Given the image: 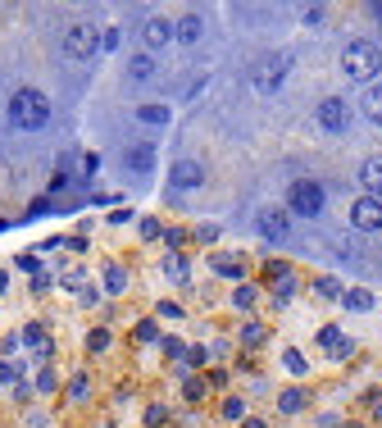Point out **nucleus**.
Wrapping results in <instances>:
<instances>
[{
	"label": "nucleus",
	"instance_id": "nucleus-1",
	"mask_svg": "<svg viewBox=\"0 0 382 428\" xmlns=\"http://www.w3.org/2000/svg\"><path fill=\"white\" fill-rule=\"evenodd\" d=\"M10 123L19 132H41L46 123H50V100L37 87H19L10 96Z\"/></svg>",
	"mask_w": 382,
	"mask_h": 428
},
{
	"label": "nucleus",
	"instance_id": "nucleus-2",
	"mask_svg": "<svg viewBox=\"0 0 382 428\" xmlns=\"http://www.w3.org/2000/svg\"><path fill=\"white\" fill-rule=\"evenodd\" d=\"M341 73H346L350 82H373V77L382 73V46L350 41L346 50H341Z\"/></svg>",
	"mask_w": 382,
	"mask_h": 428
},
{
	"label": "nucleus",
	"instance_id": "nucleus-3",
	"mask_svg": "<svg viewBox=\"0 0 382 428\" xmlns=\"http://www.w3.org/2000/svg\"><path fill=\"white\" fill-rule=\"evenodd\" d=\"M287 214H305V219H318L323 214V187L314 178H296L287 187Z\"/></svg>",
	"mask_w": 382,
	"mask_h": 428
},
{
	"label": "nucleus",
	"instance_id": "nucleus-4",
	"mask_svg": "<svg viewBox=\"0 0 382 428\" xmlns=\"http://www.w3.org/2000/svg\"><path fill=\"white\" fill-rule=\"evenodd\" d=\"M287 68H292V59H287V55H264L260 64L251 68V87L260 91V96H273V91L287 82Z\"/></svg>",
	"mask_w": 382,
	"mask_h": 428
},
{
	"label": "nucleus",
	"instance_id": "nucleus-5",
	"mask_svg": "<svg viewBox=\"0 0 382 428\" xmlns=\"http://www.w3.org/2000/svg\"><path fill=\"white\" fill-rule=\"evenodd\" d=\"M314 123L323 132H332V137H341V132L350 128V105L341 96H327V100H318L314 105Z\"/></svg>",
	"mask_w": 382,
	"mask_h": 428
},
{
	"label": "nucleus",
	"instance_id": "nucleus-6",
	"mask_svg": "<svg viewBox=\"0 0 382 428\" xmlns=\"http://www.w3.org/2000/svg\"><path fill=\"white\" fill-rule=\"evenodd\" d=\"M59 46H64L68 59H91L96 55V28H91V23H68Z\"/></svg>",
	"mask_w": 382,
	"mask_h": 428
},
{
	"label": "nucleus",
	"instance_id": "nucleus-7",
	"mask_svg": "<svg viewBox=\"0 0 382 428\" xmlns=\"http://www.w3.org/2000/svg\"><path fill=\"white\" fill-rule=\"evenodd\" d=\"M255 223H260V232L269 242H287V237H292V214H287L283 205H264L260 214H255Z\"/></svg>",
	"mask_w": 382,
	"mask_h": 428
},
{
	"label": "nucleus",
	"instance_id": "nucleus-8",
	"mask_svg": "<svg viewBox=\"0 0 382 428\" xmlns=\"http://www.w3.org/2000/svg\"><path fill=\"white\" fill-rule=\"evenodd\" d=\"M350 223L364 232H378L382 228V201L378 196H355L350 201Z\"/></svg>",
	"mask_w": 382,
	"mask_h": 428
},
{
	"label": "nucleus",
	"instance_id": "nucleus-9",
	"mask_svg": "<svg viewBox=\"0 0 382 428\" xmlns=\"http://www.w3.org/2000/svg\"><path fill=\"white\" fill-rule=\"evenodd\" d=\"M169 187H178V192H196V187H205V165H196V160H178V165L169 169Z\"/></svg>",
	"mask_w": 382,
	"mask_h": 428
},
{
	"label": "nucleus",
	"instance_id": "nucleus-10",
	"mask_svg": "<svg viewBox=\"0 0 382 428\" xmlns=\"http://www.w3.org/2000/svg\"><path fill=\"white\" fill-rule=\"evenodd\" d=\"M142 37H146V50H164V46L173 41V23L164 19V14H155V19H146Z\"/></svg>",
	"mask_w": 382,
	"mask_h": 428
},
{
	"label": "nucleus",
	"instance_id": "nucleus-11",
	"mask_svg": "<svg viewBox=\"0 0 382 428\" xmlns=\"http://www.w3.org/2000/svg\"><path fill=\"white\" fill-rule=\"evenodd\" d=\"M360 187H364V196L382 201V155H369V160L360 165Z\"/></svg>",
	"mask_w": 382,
	"mask_h": 428
},
{
	"label": "nucleus",
	"instance_id": "nucleus-12",
	"mask_svg": "<svg viewBox=\"0 0 382 428\" xmlns=\"http://www.w3.org/2000/svg\"><path fill=\"white\" fill-rule=\"evenodd\" d=\"M173 37L182 46H196L200 37H205V19H200V14H182V19L173 23Z\"/></svg>",
	"mask_w": 382,
	"mask_h": 428
},
{
	"label": "nucleus",
	"instance_id": "nucleus-13",
	"mask_svg": "<svg viewBox=\"0 0 382 428\" xmlns=\"http://www.w3.org/2000/svg\"><path fill=\"white\" fill-rule=\"evenodd\" d=\"M123 160H128V169H137V174H146V169H155V146L151 142H137L123 151Z\"/></svg>",
	"mask_w": 382,
	"mask_h": 428
},
{
	"label": "nucleus",
	"instance_id": "nucleus-14",
	"mask_svg": "<svg viewBox=\"0 0 382 428\" xmlns=\"http://www.w3.org/2000/svg\"><path fill=\"white\" fill-rule=\"evenodd\" d=\"M209 269L214 274H223V278H246V260H237V255H209Z\"/></svg>",
	"mask_w": 382,
	"mask_h": 428
},
{
	"label": "nucleus",
	"instance_id": "nucleus-15",
	"mask_svg": "<svg viewBox=\"0 0 382 428\" xmlns=\"http://www.w3.org/2000/svg\"><path fill=\"white\" fill-rule=\"evenodd\" d=\"M318 346H323L327 355H346V351H350V342L341 337V328H337V324H327V328L318 333Z\"/></svg>",
	"mask_w": 382,
	"mask_h": 428
},
{
	"label": "nucleus",
	"instance_id": "nucleus-16",
	"mask_svg": "<svg viewBox=\"0 0 382 428\" xmlns=\"http://www.w3.org/2000/svg\"><path fill=\"white\" fill-rule=\"evenodd\" d=\"M128 77H137V82L155 77V55H151V50H137V55L128 59Z\"/></svg>",
	"mask_w": 382,
	"mask_h": 428
},
{
	"label": "nucleus",
	"instance_id": "nucleus-17",
	"mask_svg": "<svg viewBox=\"0 0 382 428\" xmlns=\"http://www.w3.org/2000/svg\"><path fill=\"white\" fill-rule=\"evenodd\" d=\"M137 119L142 123H151V128H169V105H137Z\"/></svg>",
	"mask_w": 382,
	"mask_h": 428
},
{
	"label": "nucleus",
	"instance_id": "nucleus-18",
	"mask_svg": "<svg viewBox=\"0 0 382 428\" xmlns=\"http://www.w3.org/2000/svg\"><path fill=\"white\" fill-rule=\"evenodd\" d=\"M305 401L309 396L300 392V387H287V392L278 396V410H283V415H296V410H305Z\"/></svg>",
	"mask_w": 382,
	"mask_h": 428
},
{
	"label": "nucleus",
	"instance_id": "nucleus-19",
	"mask_svg": "<svg viewBox=\"0 0 382 428\" xmlns=\"http://www.w3.org/2000/svg\"><path fill=\"white\" fill-rule=\"evenodd\" d=\"M360 105H364V114H369V119L382 128V87H369V91H364V100H360Z\"/></svg>",
	"mask_w": 382,
	"mask_h": 428
},
{
	"label": "nucleus",
	"instance_id": "nucleus-20",
	"mask_svg": "<svg viewBox=\"0 0 382 428\" xmlns=\"http://www.w3.org/2000/svg\"><path fill=\"white\" fill-rule=\"evenodd\" d=\"M341 301H346L350 310H373V292H364V287H350Z\"/></svg>",
	"mask_w": 382,
	"mask_h": 428
},
{
	"label": "nucleus",
	"instance_id": "nucleus-21",
	"mask_svg": "<svg viewBox=\"0 0 382 428\" xmlns=\"http://www.w3.org/2000/svg\"><path fill=\"white\" fill-rule=\"evenodd\" d=\"M123 287H128V274H123V269H109V274H105V292H114V297H119Z\"/></svg>",
	"mask_w": 382,
	"mask_h": 428
},
{
	"label": "nucleus",
	"instance_id": "nucleus-22",
	"mask_svg": "<svg viewBox=\"0 0 382 428\" xmlns=\"http://www.w3.org/2000/svg\"><path fill=\"white\" fill-rule=\"evenodd\" d=\"M232 306H237V310H251V306H255V287H237V292H232Z\"/></svg>",
	"mask_w": 382,
	"mask_h": 428
},
{
	"label": "nucleus",
	"instance_id": "nucleus-23",
	"mask_svg": "<svg viewBox=\"0 0 382 428\" xmlns=\"http://www.w3.org/2000/svg\"><path fill=\"white\" fill-rule=\"evenodd\" d=\"M246 415V401H241V396H228V401H223V419H241Z\"/></svg>",
	"mask_w": 382,
	"mask_h": 428
},
{
	"label": "nucleus",
	"instance_id": "nucleus-24",
	"mask_svg": "<svg viewBox=\"0 0 382 428\" xmlns=\"http://www.w3.org/2000/svg\"><path fill=\"white\" fill-rule=\"evenodd\" d=\"M314 292H318V297H341V283H337V278H318Z\"/></svg>",
	"mask_w": 382,
	"mask_h": 428
},
{
	"label": "nucleus",
	"instance_id": "nucleus-25",
	"mask_svg": "<svg viewBox=\"0 0 382 428\" xmlns=\"http://www.w3.org/2000/svg\"><path fill=\"white\" fill-rule=\"evenodd\" d=\"M164 242H169V251H182V246H187V228H169V232H164Z\"/></svg>",
	"mask_w": 382,
	"mask_h": 428
},
{
	"label": "nucleus",
	"instance_id": "nucleus-26",
	"mask_svg": "<svg viewBox=\"0 0 382 428\" xmlns=\"http://www.w3.org/2000/svg\"><path fill=\"white\" fill-rule=\"evenodd\" d=\"M241 342H246V346H260V342H264V328H260V324H246V328H241Z\"/></svg>",
	"mask_w": 382,
	"mask_h": 428
},
{
	"label": "nucleus",
	"instance_id": "nucleus-27",
	"mask_svg": "<svg viewBox=\"0 0 382 428\" xmlns=\"http://www.w3.org/2000/svg\"><path fill=\"white\" fill-rule=\"evenodd\" d=\"M283 364H287L292 373H305V369H309V364H305V355H300V351H287V355H283Z\"/></svg>",
	"mask_w": 382,
	"mask_h": 428
},
{
	"label": "nucleus",
	"instance_id": "nucleus-28",
	"mask_svg": "<svg viewBox=\"0 0 382 428\" xmlns=\"http://www.w3.org/2000/svg\"><path fill=\"white\" fill-rule=\"evenodd\" d=\"M323 19H327L323 5H309V10H305V28H323Z\"/></svg>",
	"mask_w": 382,
	"mask_h": 428
},
{
	"label": "nucleus",
	"instance_id": "nucleus-29",
	"mask_svg": "<svg viewBox=\"0 0 382 428\" xmlns=\"http://www.w3.org/2000/svg\"><path fill=\"white\" fill-rule=\"evenodd\" d=\"M205 392H209V387L200 383V378H187V401H200Z\"/></svg>",
	"mask_w": 382,
	"mask_h": 428
},
{
	"label": "nucleus",
	"instance_id": "nucleus-30",
	"mask_svg": "<svg viewBox=\"0 0 382 428\" xmlns=\"http://www.w3.org/2000/svg\"><path fill=\"white\" fill-rule=\"evenodd\" d=\"M164 355H169V360H178V355H187V346L178 337H164Z\"/></svg>",
	"mask_w": 382,
	"mask_h": 428
},
{
	"label": "nucleus",
	"instance_id": "nucleus-31",
	"mask_svg": "<svg viewBox=\"0 0 382 428\" xmlns=\"http://www.w3.org/2000/svg\"><path fill=\"white\" fill-rule=\"evenodd\" d=\"M164 269H169V274H173V283H187V264L178 260V255H173V260H169V264H164Z\"/></svg>",
	"mask_w": 382,
	"mask_h": 428
},
{
	"label": "nucleus",
	"instance_id": "nucleus-32",
	"mask_svg": "<svg viewBox=\"0 0 382 428\" xmlns=\"http://www.w3.org/2000/svg\"><path fill=\"white\" fill-rule=\"evenodd\" d=\"M87 346H91V351H105V346H109V333H105V328H96V333L87 337Z\"/></svg>",
	"mask_w": 382,
	"mask_h": 428
},
{
	"label": "nucleus",
	"instance_id": "nucleus-33",
	"mask_svg": "<svg viewBox=\"0 0 382 428\" xmlns=\"http://www.w3.org/2000/svg\"><path fill=\"white\" fill-rule=\"evenodd\" d=\"M287 274H292V264H278V260L264 269V278H273V283H278V278H287Z\"/></svg>",
	"mask_w": 382,
	"mask_h": 428
},
{
	"label": "nucleus",
	"instance_id": "nucleus-34",
	"mask_svg": "<svg viewBox=\"0 0 382 428\" xmlns=\"http://www.w3.org/2000/svg\"><path fill=\"white\" fill-rule=\"evenodd\" d=\"M187 360H191V364H205L209 351H205V346H187Z\"/></svg>",
	"mask_w": 382,
	"mask_h": 428
},
{
	"label": "nucleus",
	"instance_id": "nucleus-35",
	"mask_svg": "<svg viewBox=\"0 0 382 428\" xmlns=\"http://www.w3.org/2000/svg\"><path fill=\"white\" fill-rule=\"evenodd\" d=\"M160 315H164V319H182V306H178V301H164Z\"/></svg>",
	"mask_w": 382,
	"mask_h": 428
},
{
	"label": "nucleus",
	"instance_id": "nucleus-36",
	"mask_svg": "<svg viewBox=\"0 0 382 428\" xmlns=\"http://www.w3.org/2000/svg\"><path fill=\"white\" fill-rule=\"evenodd\" d=\"M142 237H164V228L155 219H142Z\"/></svg>",
	"mask_w": 382,
	"mask_h": 428
},
{
	"label": "nucleus",
	"instance_id": "nucleus-37",
	"mask_svg": "<svg viewBox=\"0 0 382 428\" xmlns=\"http://www.w3.org/2000/svg\"><path fill=\"white\" fill-rule=\"evenodd\" d=\"M137 337H142V342H155V324H151V319H146V324H137Z\"/></svg>",
	"mask_w": 382,
	"mask_h": 428
},
{
	"label": "nucleus",
	"instance_id": "nucleus-38",
	"mask_svg": "<svg viewBox=\"0 0 382 428\" xmlns=\"http://www.w3.org/2000/svg\"><path fill=\"white\" fill-rule=\"evenodd\" d=\"M146 424H151V428L164 424V406H151V410H146Z\"/></svg>",
	"mask_w": 382,
	"mask_h": 428
},
{
	"label": "nucleus",
	"instance_id": "nucleus-39",
	"mask_svg": "<svg viewBox=\"0 0 382 428\" xmlns=\"http://www.w3.org/2000/svg\"><path fill=\"white\" fill-rule=\"evenodd\" d=\"M100 46H105V50H119V32H114V28H109V32L100 37Z\"/></svg>",
	"mask_w": 382,
	"mask_h": 428
},
{
	"label": "nucleus",
	"instance_id": "nucleus-40",
	"mask_svg": "<svg viewBox=\"0 0 382 428\" xmlns=\"http://www.w3.org/2000/svg\"><path fill=\"white\" fill-rule=\"evenodd\" d=\"M5 383H14V369H10L5 360H0V387H5Z\"/></svg>",
	"mask_w": 382,
	"mask_h": 428
},
{
	"label": "nucleus",
	"instance_id": "nucleus-41",
	"mask_svg": "<svg viewBox=\"0 0 382 428\" xmlns=\"http://www.w3.org/2000/svg\"><path fill=\"white\" fill-rule=\"evenodd\" d=\"M373 424H382V396L373 401Z\"/></svg>",
	"mask_w": 382,
	"mask_h": 428
},
{
	"label": "nucleus",
	"instance_id": "nucleus-42",
	"mask_svg": "<svg viewBox=\"0 0 382 428\" xmlns=\"http://www.w3.org/2000/svg\"><path fill=\"white\" fill-rule=\"evenodd\" d=\"M241 428H264V419H246V424H241Z\"/></svg>",
	"mask_w": 382,
	"mask_h": 428
}]
</instances>
